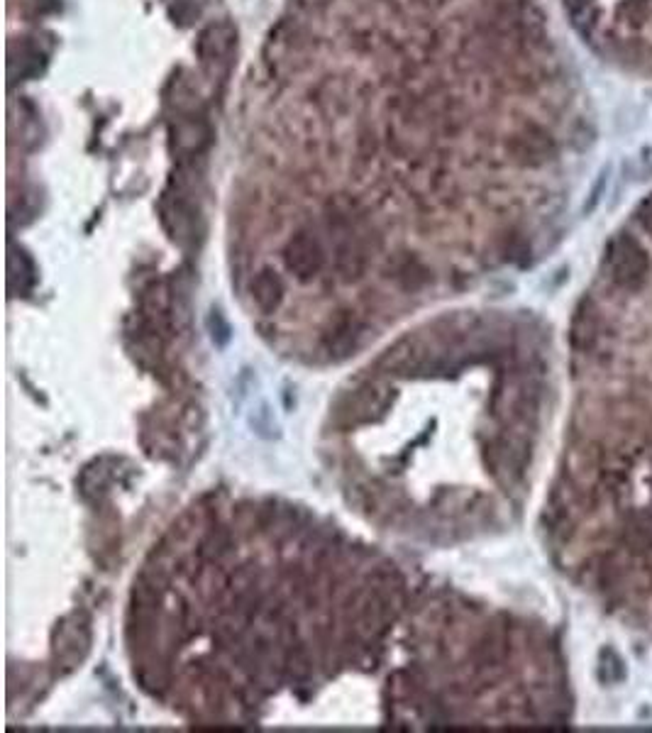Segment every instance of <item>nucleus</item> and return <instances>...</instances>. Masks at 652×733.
Returning <instances> with one entry per match:
<instances>
[{
	"mask_svg": "<svg viewBox=\"0 0 652 733\" xmlns=\"http://www.w3.org/2000/svg\"><path fill=\"white\" fill-rule=\"evenodd\" d=\"M638 338L650 347L638 350L633 357L616 345L613 352L591 343L572 345L574 352H599L626 362L628 367L582 357L584 362L613 367V372L606 369V389L589 394L587 399V406H594V411H584V426H594V433L584 431L569 455L609 453L652 438V333L648 330ZM565 492L577 496V501L587 499V509L606 499V516L613 518L606 523V538H611V543L606 548V562L596 567V587L613 599L628 572L633 570V582L648 575L652 565V443L587 470L565 472Z\"/></svg>",
	"mask_w": 652,
	"mask_h": 733,
	"instance_id": "f257e3e1",
	"label": "nucleus"
},
{
	"mask_svg": "<svg viewBox=\"0 0 652 733\" xmlns=\"http://www.w3.org/2000/svg\"><path fill=\"white\" fill-rule=\"evenodd\" d=\"M606 284L616 291H638L652 277L648 247L631 233L613 235L604 255Z\"/></svg>",
	"mask_w": 652,
	"mask_h": 733,
	"instance_id": "f03ea898",
	"label": "nucleus"
},
{
	"mask_svg": "<svg viewBox=\"0 0 652 733\" xmlns=\"http://www.w3.org/2000/svg\"><path fill=\"white\" fill-rule=\"evenodd\" d=\"M504 150L513 164L533 169L557 157V142L545 125L523 123L506 137Z\"/></svg>",
	"mask_w": 652,
	"mask_h": 733,
	"instance_id": "7ed1b4c3",
	"label": "nucleus"
},
{
	"mask_svg": "<svg viewBox=\"0 0 652 733\" xmlns=\"http://www.w3.org/2000/svg\"><path fill=\"white\" fill-rule=\"evenodd\" d=\"M328 220H330V233H333L335 238L337 272L342 274V279L345 281H355L362 277L364 262H367L364 245L357 235L355 220H352L350 211H340V208H333Z\"/></svg>",
	"mask_w": 652,
	"mask_h": 733,
	"instance_id": "20e7f679",
	"label": "nucleus"
},
{
	"mask_svg": "<svg viewBox=\"0 0 652 733\" xmlns=\"http://www.w3.org/2000/svg\"><path fill=\"white\" fill-rule=\"evenodd\" d=\"M211 125L196 113H184L171 123L169 147L179 159H196L211 145Z\"/></svg>",
	"mask_w": 652,
	"mask_h": 733,
	"instance_id": "39448f33",
	"label": "nucleus"
},
{
	"mask_svg": "<svg viewBox=\"0 0 652 733\" xmlns=\"http://www.w3.org/2000/svg\"><path fill=\"white\" fill-rule=\"evenodd\" d=\"M284 262L286 269L298 281H311L316 279L325 264V255H323V247H320L318 238H313L311 233L301 230L296 233L294 238L289 240V245L284 247Z\"/></svg>",
	"mask_w": 652,
	"mask_h": 733,
	"instance_id": "423d86ee",
	"label": "nucleus"
},
{
	"mask_svg": "<svg viewBox=\"0 0 652 733\" xmlns=\"http://www.w3.org/2000/svg\"><path fill=\"white\" fill-rule=\"evenodd\" d=\"M237 44V30L230 22H213L198 35V59L208 71H220L230 64Z\"/></svg>",
	"mask_w": 652,
	"mask_h": 733,
	"instance_id": "0eeeda50",
	"label": "nucleus"
},
{
	"mask_svg": "<svg viewBox=\"0 0 652 733\" xmlns=\"http://www.w3.org/2000/svg\"><path fill=\"white\" fill-rule=\"evenodd\" d=\"M386 406H389L386 391L367 384V387H359L342 399L337 418H340L342 426H359V423L374 421L379 413L386 411Z\"/></svg>",
	"mask_w": 652,
	"mask_h": 733,
	"instance_id": "6e6552de",
	"label": "nucleus"
},
{
	"mask_svg": "<svg viewBox=\"0 0 652 733\" xmlns=\"http://www.w3.org/2000/svg\"><path fill=\"white\" fill-rule=\"evenodd\" d=\"M162 223L176 242H189L196 233V213L184 196H167L162 201Z\"/></svg>",
	"mask_w": 652,
	"mask_h": 733,
	"instance_id": "1a4fd4ad",
	"label": "nucleus"
},
{
	"mask_svg": "<svg viewBox=\"0 0 652 733\" xmlns=\"http://www.w3.org/2000/svg\"><path fill=\"white\" fill-rule=\"evenodd\" d=\"M252 299L262 313H274L284 301V281L274 269L264 267L252 281Z\"/></svg>",
	"mask_w": 652,
	"mask_h": 733,
	"instance_id": "9d476101",
	"label": "nucleus"
},
{
	"mask_svg": "<svg viewBox=\"0 0 652 733\" xmlns=\"http://www.w3.org/2000/svg\"><path fill=\"white\" fill-rule=\"evenodd\" d=\"M44 64H47V57H44L42 49L25 44L18 57L10 62V76H13V81L35 79V76H40L44 71Z\"/></svg>",
	"mask_w": 652,
	"mask_h": 733,
	"instance_id": "9b49d317",
	"label": "nucleus"
},
{
	"mask_svg": "<svg viewBox=\"0 0 652 733\" xmlns=\"http://www.w3.org/2000/svg\"><path fill=\"white\" fill-rule=\"evenodd\" d=\"M355 338H357V323L352 316H340L333 325H330L328 330L330 350L347 352L350 347H355Z\"/></svg>",
	"mask_w": 652,
	"mask_h": 733,
	"instance_id": "f8f14e48",
	"label": "nucleus"
},
{
	"mask_svg": "<svg viewBox=\"0 0 652 733\" xmlns=\"http://www.w3.org/2000/svg\"><path fill=\"white\" fill-rule=\"evenodd\" d=\"M565 10L569 15V20L574 22L579 32L587 35L589 30H594V22H596V8H594V0H565Z\"/></svg>",
	"mask_w": 652,
	"mask_h": 733,
	"instance_id": "ddd939ff",
	"label": "nucleus"
},
{
	"mask_svg": "<svg viewBox=\"0 0 652 733\" xmlns=\"http://www.w3.org/2000/svg\"><path fill=\"white\" fill-rule=\"evenodd\" d=\"M626 675V668H623V660L618 658L616 650L606 648L599 658V677L604 685H616V682L623 680Z\"/></svg>",
	"mask_w": 652,
	"mask_h": 733,
	"instance_id": "4468645a",
	"label": "nucleus"
},
{
	"mask_svg": "<svg viewBox=\"0 0 652 733\" xmlns=\"http://www.w3.org/2000/svg\"><path fill=\"white\" fill-rule=\"evenodd\" d=\"M211 325H213V340H215V343H218L220 347L228 345V340H230V325L223 318V313L213 311Z\"/></svg>",
	"mask_w": 652,
	"mask_h": 733,
	"instance_id": "2eb2a0df",
	"label": "nucleus"
},
{
	"mask_svg": "<svg viewBox=\"0 0 652 733\" xmlns=\"http://www.w3.org/2000/svg\"><path fill=\"white\" fill-rule=\"evenodd\" d=\"M635 218H638L640 228H643L648 235H652V194L640 201L638 211H635Z\"/></svg>",
	"mask_w": 652,
	"mask_h": 733,
	"instance_id": "dca6fc26",
	"label": "nucleus"
},
{
	"mask_svg": "<svg viewBox=\"0 0 652 733\" xmlns=\"http://www.w3.org/2000/svg\"><path fill=\"white\" fill-rule=\"evenodd\" d=\"M359 152L364 154V157H374V154L379 152V140L377 135H374V130H362L359 132Z\"/></svg>",
	"mask_w": 652,
	"mask_h": 733,
	"instance_id": "f3484780",
	"label": "nucleus"
}]
</instances>
